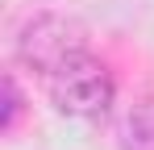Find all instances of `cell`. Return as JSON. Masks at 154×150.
Masks as SVG:
<instances>
[{
  "label": "cell",
  "instance_id": "2",
  "mask_svg": "<svg viewBox=\"0 0 154 150\" xmlns=\"http://www.w3.org/2000/svg\"><path fill=\"white\" fill-rule=\"evenodd\" d=\"M112 96H117L112 71L96 58H79L67 71L50 75V100L67 117H100L112 104Z\"/></svg>",
  "mask_w": 154,
  "mask_h": 150
},
{
  "label": "cell",
  "instance_id": "4",
  "mask_svg": "<svg viewBox=\"0 0 154 150\" xmlns=\"http://www.w3.org/2000/svg\"><path fill=\"white\" fill-rule=\"evenodd\" d=\"M21 117V92H17V79L13 75H4V113H0V129L8 133L13 125Z\"/></svg>",
  "mask_w": 154,
  "mask_h": 150
},
{
  "label": "cell",
  "instance_id": "1",
  "mask_svg": "<svg viewBox=\"0 0 154 150\" xmlns=\"http://www.w3.org/2000/svg\"><path fill=\"white\" fill-rule=\"evenodd\" d=\"M17 63L42 75H58L71 63L88 58V25L71 13H33L13 42Z\"/></svg>",
  "mask_w": 154,
  "mask_h": 150
},
{
  "label": "cell",
  "instance_id": "3",
  "mask_svg": "<svg viewBox=\"0 0 154 150\" xmlns=\"http://www.w3.org/2000/svg\"><path fill=\"white\" fill-rule=\"evenodd\" d=\"M121 150H154V96H142L121 121Z\"/></svg>",
  "mask_w": 154,
  "mask_h": 150
}]
</instances>
